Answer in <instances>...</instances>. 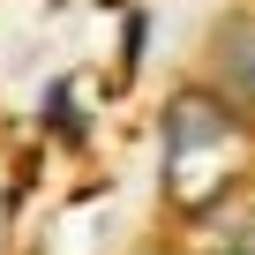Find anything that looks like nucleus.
<instances>
[{"mask_svg":"<svg viewBox=\"0 0 255 255\" xmlns=\"http://www.w3.org/2000/svg\"><path fill=\"white\" fill-rule=\"evenodd\" d=\"M210 60H218V90L240 113H255V15H225L210 38Z\"/></svg>","mask_w":255,"mask_h":255,"instance_id":"obj_2","label":"nucleus"},{"mask_svg":"<svg viewBox=\"0 0 255 255\" xmlns=\"http://www.w3.org/2000/svg\"><path fill=\"white\" fill-rule=\"evenodd\" d=\"M248 173V113L225 90H173L165 105V195L173 210H218Z\"/></svg>","mask_w":255,"mask_h":255,"instance_id":"obj_1","label":"nucleus"}]
</instances>
